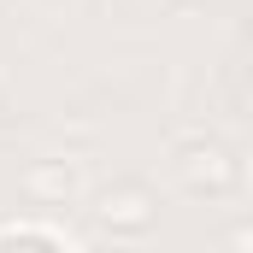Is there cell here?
Here are the masks:
<instances>
[{
    "instance_id": "cell-1",
    "label": "cell",
    "mask_w": 253,
    "mask_h": 253,
    "mask_svg": "<svg viewBox=\"0 0 253 253\" xmlns=\"http://www.w3.org/2000/svg\"><path fill=\"white\" fill-rule=\"evenodd\" d=\"M183 177H189L194 189H230L236 183V165H230V153L224 147H189V159H183Z\"/></svg>"
}]
</instances>
